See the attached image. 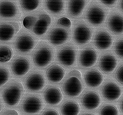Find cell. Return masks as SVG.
<instances>
[{
    "label": "cell",
    "mask_w": 123,
    "mask_h": 115,
    "mask_svg": "<svg viewBox=\"0 0 123 115\" xmlns=\"http://www.w3.org/2000/svg\"><path fill=\"white\" fill-rule=\"evenodd\" d=\"M0 115H19V114L15 109H5L0 112Z\"/></svg>",
    "instance_id": "cell-37"
},
{
    "label": "cell",
    "mask_w": 123,
    "mask_h": 115,
    "mask_svg": "<svg viewBox=\"0 0 123 115\" xmlns=\"http://www.w3.org/2000/svg\"><path fill=\"white\" fill-rule=\"evenodd\" d=\"M71 37L70 29L54 24L45 34L47 42L52 46H59L67 43Z\"/></svg>",
    "instance_id": "cell-10"
},
{
    "label": "cell",
    "mask_w": 123,
    "mask_h": 115,
    "mask_svg": "<svg viewBox=\"0 0 123 115\" xmlns=\"http://www.w3.org/2000/svg\"><path fill=\"white\" fill-rule=\"evenodd\" d=\"M83 76L86 85L91 88H97L99 87L104 80L103 74L96 67L86 71Z\"/></svg>",
    "instance_id": "cell-22"
},
{
    "label": "cell",
    "mask_w": 123,
    "mask_h": 115,
    "mask_svg": "<svg viewBox=\"0 0 123 115\" xmlns=\"http://www.w3.org/2000/svg\"><path fill=\"white\" fill-rule=\"evenodd\" d=\"M113 77L117 80V82L120 83L121 85L123 84V64L121 62L118 66H117L116 69L114 70Z\"/></svg>",
    "instance_id": "cell-33"
},
{
    "label": "cell",
    "mask_w": 123,
    "mask_h": 115,
    "mask_svg": "<svg viewBox=\"0 0 123 115\" xmlns=\"http://www.w3.org/2000/svg\"><path fill=\"white\" fill-rule=\"evenodd\" d=\"M20 101L19 109L26 115H37L45 107L43 97L38 94H27Z\"/></svg>",
    "instance_id": "cell-9"
},
{
    "label": "cell",
    "mask_w": 123,
    "mask_h": 115,
    "mask_svg": "<svg viewBox=\"0 0 123 115\" xmlns=\"http://www.w3.org/2000/svg\"><path fill=\"white\" fill-rule=\"evenodd\" d=\"M92 39L94 47L101 51L109 50L113 43V39L111 34L104 28L97 29L93 33Z\"/></svg>",
    "instance_id": "cell-14"
},
{
    "label": "cell",
    "mask_w": 123,
    "mask_h": 115,
    "mask_svg": "<svg viewBox=\"0 0 123 115\" xmlns=\"http://www.w3.org/2000/svg\"><path fill=\"white\" fill-rule=\"evenodd\" d=\"M56 25L61 26L63 27H65L67 29H70L72 26V22L70 18L65 17V16H61L59 17L56 21Z\"/></svg>",
    "instance_id": "cell-34"
},
{
    "label": "cell",
    "mask_w": 123,
    "mask_h": 115,
    "mask_svg": "<svg viewBox=\"0 0 123 115\" xmlns=\"http://www.w3.org/2000/svg\"><path fill=\"white\" fill-rule=\"evenodd\" d=\"M61 115H79L81 111L79 104L74 100H66L60 106Z\"/></svg>",
    "instance_id": "cell-26"
},
{
    "label": "cell",
    "mask_w": 123,
    "mask_h": 115,
    "mask_svg": "<svg viewBox=\"0 0 123 115\" xmlns=\"http://www.w3.org/2000/svg\"><path fill=\"white\" fill-rule=\"evenodd\" d=\"M31 69L30 58L25 55L13 56L10 63V69L14 76L22 78L25 76Z\"/></svg>",
    "instance_id": "cell-13"
},
{
    "label": "cell",
    "mask_w": 123,
    "mask_h": 115,
    "mask_svg": "<svg viewBox=\"0 0 123 115\" xmlns=\"http://www.w3.org/2000/svg\"><path fill=\"white\" fill-rule=\"evenodd\" d=\"M20 11L24 13H33L42 6L43 0H18Z\"/></svg>",
    "instance_id": "cell-27"
},
{
    "label": "cell",
    "mask_w": 123,
    "mask_h": 115,
    "mask_svg": "<svg viewBox=\"0 0 123 115\" xmlns=\"http://www.w3.org/2000/svg\"><path fill=\"white\" fill-rule=\"evenodd\" d=\"M38 43V40L31 33L25 29L19 30L13 40L15 50L20 54L31 53Z\"/></svg>",
    "instance_id": "cell-5"
},
{
    "label": "cell",
    "mask_w": 123,
    "mask_h": 115,
    "mask_svg": "<svg viewBox=\"0 0 123 115\" xmlns=\"http://www.w3.org/2000/svg\"><path fill=\"white\" fill-rule=\"evenodd\" d=\"M63 98V93L57 85H49L43 91V99L49 105H57L62 101Z\"/></svg>",
    "instance_id": "cell-21"
},
{
    "label": "cell",
    "mask_w": 123,
    "mask_h": 115,
    "mask_svg": "<svg viewBox=\"0 0 123 115\" xmlns=\"http://www.w3.org/2000/svg\"><path fill=\"white\" fill-rule=\"evenodd\" d=\"M14 56V51L11 45L0 44V64H5L11 60Z\"/></svg>",
    "instance_id": "cell-28"
},
{
    "label": "cell",
    "mask_w": 123,
    "mask_h": 115,
    "mask_svg": "<svg viewBox=\"0 0 123 115\" xmlns=\"http://www.w3.org/2000/svg\"><path fill=\"white\" fill-rule=\"evenodd\" d=\"M21 11L16 0H0V19H18Z\"/></svg>",
    "instance_id": "cell-15"
},
{
    "label": "cell",
    "mask_w": 123,
    "mask_h": 115,
    "mask_svg": "<svg viewBox=\"0 0 123 115\" xmlns=\"http://www.w3.org/2000/svg\"><path fill=\"white\" fill-rule=\"evenodd\" d=\"M97 66L102 73L105 74H111L116 69L118 60L113 52L110 51H105L101 53L97 59Z\"/></svg>",
    "instance_id": "cell-16"
},
{
    "label": "cell",
    "mask_w": 123,
    "mask_h": 115,
    "mask_svg": "<svg viewBox=\"0 0 123 115\" xmlns=\"http://www.w3.org/2000/svg\"><path fill=\"white\" fill-rule=\"evenodd\" d=\"M106 26L108 31L113 35H122L123 31V13L118 11H111L106 18Z\"/></svg>",
    "instance_id": "cell-19"
},
{
    "label": "cell",
    "mask_w": 123,
    "mask_h": 115,
    "mask_svg": "<svg viewBox=\"0 0 123 115\" xmlns=\"http://www.w3.org/2000/svg\"><path fill=\"white\" fill-rule=\"evenodd\" d=\"M113 53L116 56V57L120 58V60H123V36L119 37L115 40V42L113 43Z\"/></svg>",
    "instance_id": "cell-32"
},
{
    "label": "cell",
    "mask_w": 123,
    "mask_h": 115,
    "mask_svg": "<svg viewBox=\"0 0 123 115\" xmlns=\"http://www.w3.org/2000/svg\"><path fill=\"white\" fill-rule=\"evenodd\" d=\"M89 0H68L67 13L69 17L78 19L82 16Z\"/></svg>",
    "instance_id": "cell-23"
},
{
    "label": "cell",
    "mask_w": 123,
    "mask_h": 115,
    "mask_svg": "<svg viewBox=\"0 0 123 115\" xmlns=\"http://www.w3.org/2000/svg\"><path fill=\"white\" fill-rule=\"evenodd\" d=\"M3 108H4V104H3V101H2V100L1 98V96H0V112L2 111Z\"/></svg>",
    "instance_id": "cell-40"
},
{
    "label": "cell",
    "mask_w": 123,
    "mask_h": 115,
    "mask_svg": "<svg viewBox=\"0 0 123 115\" xmlns=\"http://www.w3.org/2000/svg\"><path fill=\"white\" fill-rule=\"evenodd\" d=\"M66 71L64 67L58 63H53L47 66L45 71V77L50 83H58L63 80Z\"/></svg>",
    "instance_id": "cell-24"
},
{
    "label": "cell",
    "mask_w": 123,
    "mask_h": 115,
    "mask_svg": "<svg viewBox=\"0 0 123 115\" xmlns=\"http://www.w3.org/2000/svg\"><path fill=\"white\" fill-rule=\"evenodd\" d=\"M78 48L72 43H65L56 50V58L58 64L66 69L74 67L77 63Z\"/></svg>",
    "instance_id": "cell-7"
},
{
    "label": "cell",
    "mask_w": 123,
    "mask_h": 115,
    "mask_svg": "<svg viewBox=\"0 0 123 115\" xmlns=\"http://www.w3.org/2000/svg\"><path fill=\"white\" fill-rule=\"evenodd\" d=\"M98 1L106 8H113L116 5L117 0H98Z\"/></svg>",
    "instance_id": "cell-35"
},
{
    "label": "cell",
    "mask_w": 123,
    "mask_h": 115,
    "mask_svg": "<svg viewBox=\"0 0 123 115\" xmlns=\"http://www.w3.org/2000/svg\"><path fill=\"white\" fill-rule=\"evenodd\" d=\"M19 30L20 24L18 22H0V42H8L12 41Z\"/></svg>",
    "instance_id": "cell-18"
},
{
    "label": "cell",
    "mask_w": 123,
    "mask_h": 115,
    "mask_svg": "<svg viewBox=\"0 0 123 115\" xmlns=\"http://www.w3.org/2000/svg\"><path fill=\"white\" fill-rule=\"evenodd\" d=\"M40 115H60L58 111L53 108H47L42 112Z\"/></svg>",
    "instance_id": "cell-36"
},
{
    "label": "cell",
    "mask_w": 123,
    "mask_h": 115,
    "mask_svg": "<svg viewBox=\"0 0 123 115\" xmlns=\"http://www.w3.org/2000/svg\"><path fill=\"white\" fill-rule=\"evenodd\" d=\"M81 115H95L93 113H91V112H84L83 114H81Z\"/></svg>",
    "instance_id": "cell-41"
},
{
    "label": "cell",
    "mask_w": 123,
    "mask_h": 115,
    "mask_svg": "<svg viewBox=\"0 0 123 115\" xmlns=\"http://www.w3.org/2000/svg\"><path fill=\"white\" fill-rule=\"evenodd\" d=\"M120 98V100H119V101H118V105H119V109H120V112L123 114V96H121V98L120 97L119 98Z\"/></svg>",
    "instance_id": "cell-39"
},
{
    "label": "cell",
    "mask_w": 123,
    "mask_h": 115,
    "mask_svg": "<svg viewBox=\"0 0 123 115\" xmlns=\"http://www.w3.org/2000/svg\"><path fill=\"white\" fill-rule=\"evenodd\" d=\"M123 0H117V8H118V11H120V13H123Z\"/></svg>",
    "instance_id": "cell-38"
},
{
    "label": "cell",
    "mask_w": 123,
    "mask_h": 115,
    "mask_svg": "<svg viewBox=\"0 0 123 115\" xmlns=\"http://www.w3.org/2000/svg\"><path fill=\"white\" fill-rule=\"evenodd\" d=\"M22 83L24 88L26 90L31 92H38L45 87V75L43 71L33 69L25 76Z\"/></svg>",
    "instance_id": "cell-8"
},
{
    "label": "cell",
    "mask_w": 123,
    "mask_h": 115,
    "mask_svg": "<svg viewBox=\"0 0 123 115\" xmlns=\"http://www.w3.org/2000/svg\"><path fill=\"white\" fill-rule=\"evenodd\" d=\"M102 83L101 93L105 100L115 101L122 96V88L113 79L106 78Z\"/></svg>",
    "instance_id": "cell-17"
},
{
    "label": "cell",
    "mask_w": 123,
    "mask_h": 115,
    "mask_svg": "<svg viewBox=\"0 0 123 115\" xmlns=\"http://www.w3.org/2000/svg\"><path fill=\"white\" fill-rule=\"evenodd\" d=\"M93 28L84 20H76L73 24L72 38L76 46L88 45L92 38Z\"/></svg>",
    "instance_id": "cell-6"
},
{
    "label": "cell",
    "mask_w": 123,
    "mask_h": 115,
    "mask_svg": "<svg viewBox=\"0 0 123 115\" xmlns=\"http://www.w3.org/2000/svg\"><path fill=\"white\" fill-rule=\"evenodd\" d=\"M99 115H119V110L113 103H104L99 109Z\"/></svg>",
    "instance_id": "cell-29"
},
{
    "label": "cell",
    "mask_w": 123,
    "mask_h": 115,
    "mask_svg": "<svg viewBox=\"0 0 123 115\" xmlns=\"http://www.w3.org/2000/svg\"><path fill=\"white\" fill-rule=\"evenodd\" d=\"M65 0H44L45 11L54 17H61L65 11Z\"/></svg>",
    "instance_id": "cell-25"
},
{
    "label": "cell",
    "mask_w": 123,
    "mask_h": 115,
    "mask_svg": "<svg viewBox=\"0 0 123 115\" xmlns=\"http://www.w3.org/2000/svg\"><path fill=\"white\" fill-rule=\"evenodd\" d=\"M36 19V13H33L31 14H28L26 15H25L22 17V24L25 29L30 31L31 28L33 26V24Z\"/></svg>",
    "instance_id": "cell-30"
},
{
    "label": "cell",
    "mask_w": 123,
    "mask_h": 115,
    "mask_svg": "<svg viewBox=\"0 0 123 115\" xmlns=\"http://www.w3.org/2000/svg\"><path fill=\"white\" fill-rule=\"evenodd\" d=\"M11 71L6 65L0 64V88L10 80Z\"/></svg>",
    "instance_id": "cell-31"
},
{
    "label": "cell",
    "mask_w": 123,
    "mask_h": 115,
    "mask_svg": "<svg viewBox=\"0 0 123 115\" xmlns=\"http://www.w3.org/2000/svg\"><path fill=\"white\" fill-rule=\"evenodd\" d=\"M109 15L108 8L97 0H92L87 5L84 11L86 22L93 27H99L104 24Z\"/></svg>",
    "instance_id": "cell-3"
},
{
    "label": "cell",
    "mask_w": 123,
    "mask_h": 115,
    "mask_svg": "<svg viewBox=\"0 0 123 115\" xmlns=\"http://www.w3.org/2000/svg\"><path fill=\"white\" fill-rule=\"evenodd\" d=\"M81 94L80 102L85 109L88 110H93L100 105L102 100L97 92L88 90H86Z\"/></svg>",
    "instance_id": "cell-20"
},
{
    "label": "cell",
    "mask_w": 123,
    "mask_h": 115,
    "mask_svg": "<svg viewBox=\"0 0 123 115\" xmlns=\"http://www.w3.org/2000/svg\"><path fill=\"white\" fill-rule=\"evenodd\" d=\"M36 19L30 32L36 38H42L45 35L52 24V18L45 11L41 10L36 12Z\"/></svg>",
    "instance_id": "cell-11"
},
{
    "label": "cell",
    "mask_w": 123,
    "mask_h": 115,
    "mask_svg": "<svg viewBox=\"0 0 123 115\" xmlns=\"http://www.w3.org/2000/svg\"><path fill=\"white\" fill-rule=\"evenodd\" d=\"M55 56L54 47L47 41H40L37 44L31 53V60L38 69H43L52 63Z\"/></svg>",
    "instance_id": "cell-2"
},
{
    "label": "cell",
    "mask_w": 123,
    "mask_h": 115,
    "mask_svg": "<svg viewBox=\"0 0 123 115\" xmlns=\"http://www.w3.org/2000/svg\"><path fill=\"white\" fill-rule=\"evenodd\" d=\"M98 52L92 45L84 46L77 54L79 67L81 69H88L96 64L98 59Z\"/></svg>",
    "instance_id": "cell-12"
},
{
    "label": "cell",
    "mask_w": 123,
    "mask_h": 115,
    "mask_svg": "<svg viewBox=\"0 0 123 115\" xmlns=\"http://www.w3.org/2000/svg\"><path fill=\"white\" fill-rule=\"evenodd\" d=\"M25 94L22 83L15 78L8 80L0 90V96L3 103L9 108L17 106Z\"/></svg>",
    "instance_id": "cell-1"
},
{
    "label": "cell",
    "mask_w": 123,
    "mask_h": 115,
    "mask_svg": "<svg viewBox=\"0 0 123 115\" xmlns=\"http://www.w3.org/2000/svg\"><path fill=\"white\" fill-rule=\"evenodd\" d=\"M63 80L61 87L66 96L74 98L81 94L84 86L80 71L77 69L70 71Z\"/></svg>",
    "instance_id": "cell-4"
}]
</instances>
